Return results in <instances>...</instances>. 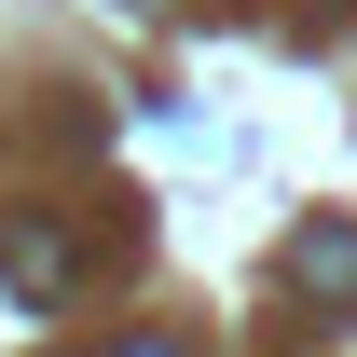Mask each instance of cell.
Wrapping results in <instances>:
<instances>
[{
    "instance_id": "1",
    "label": "cell",
    "mask_w": 357,
    "mask_h": 357,
    "mask_svg": "<svg viewBox=\"0 0 357 357\" xmlns=\"http://www.w3.org/2000/svg\"><path fill=\"white\" fill-rule=\"evenodd\" d=\"M0 289H14L28 316H55V303H69V234H55L42 206H14V220H0Z\"/></svg>"
},
{
    "instance_id": "2",
    "label": "cell",
    "mask_w": 357,
    "mask_h": 357,
    "mask_svg": "<svg viewBox=\"0 0 357 357\" xmlns=\"http://www.w3.org/2000/svg\"><path fill=\"white\" fill-rule=\"evenodd\" d=\"M289 289L357 303V220H303V234H289Z\"/></svg>"
},
{
    "instance_id": "3",
    "label": "cell",
    "mask_w": 357,
    "mask_h": 357,
    "mask_svg": "<svg viewBox=\"0 0 357 357\" xmlns=\"http://www.w3.org/2000/svg\"><path fill=\"white\" fill-rule=\"evenodd\" d=\"M124 357H178V344H124Z\"/></svg>"
}]
</instances>
